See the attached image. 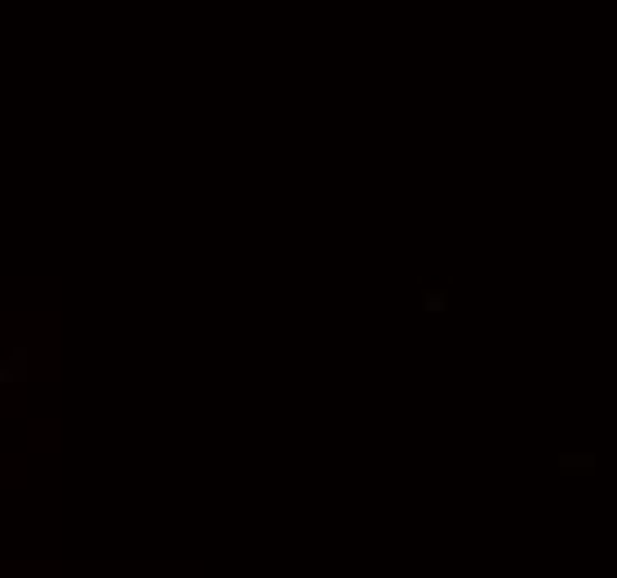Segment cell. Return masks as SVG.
Instances as JSON below:
<instances>
[]
</instances>
